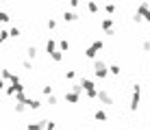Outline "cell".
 I'll list each match as a JSON object with an SVG mask.
<instances>
[{
    "label": "cell",
    "mask_w": 150,
    "mask_h": 130,
    "mask_svg": "<svg viewBox=\"0 0 150 130\" xmlns=\"http://www.w3.org/2000/svg\"><path fill=\"white\" fill-rule=\"evenodd\" d=\"M105 117H107V115H105V113H102V111H98V113H96V119H100V122H102V119H105Z\"/></svg>",
    "instance_id": "obj_1"
},
{
    "label": "cell",
    "mask_w": 150,
    "mask_h": 130,
    "mask_svg": "<svg viewBox=\"0 0 150 130\" xmlns=\"http://www.w3.org/2000/svg\"><path fill=\"white\" fill-rule=\"evenodd\" d=\"M7 20H9V15H7V13H0V22H7Z\"/></svg>",
    "instance_id": "obj_2"
},
{
    "label": "cell",
    "mask_w": 150,
    "mask_h": 130,
    "mask_svg": "<svg viewBox=\"0 0 150 130\" xmlns=\"http://www.w3.org/2000/svg\"><path fill=\"white\" fill-rule=\"evenodd\" d=\"M2 87H4V82H2V80H0V89H2Z\"/></svg>",
    "instance_id": "obj_3"
}]
</instances>
